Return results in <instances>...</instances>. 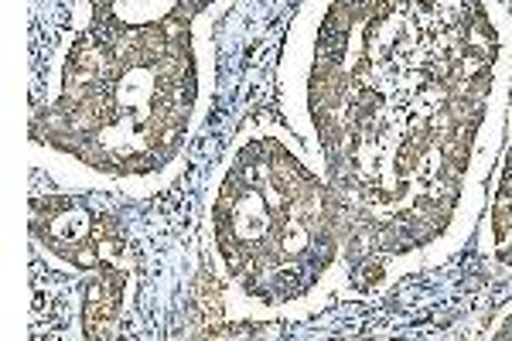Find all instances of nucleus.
I'll return each mask as SVG.
<instances>
[{"label":"nucleus","instance_id":"f257e3e1","mask_svg":"<svg viewBox=\"0 0 512 341\" xmlns=\"http://www.w3.org/2000/svg\"><path fill=\"white\" fill-rule=\"evenodd\" d=\"M512 18L495 0H308L280 99L376 290L441 263L485 205L512 96Z\"/></svg>","mask_w":512,"mask_h":341},{"label":"nucleus","instance_id":"f03ea898","mask_svg":"<svg viewBox=\"0 0 512 341\" xmlns=\"http://www.w3.org/2000/svg\"><path fill=\"white\" fill-rule=\"evenodd\" d=\"M216 86L205 24L76 28L31 140L69 181L154 191L175 178Z\"/></svg>","mask_w":512,"mask_h":341},{"label":"nucleus","instance_id":"7ed1b4c3","mask_svg":"<svg viewBox=\"0 0 512 341\" xmlns=\"http://www.w3.org/2000/svg\"><path fill=\"white\" fill-rule=\"evenodd\" d=\"M205 229L222 284L256 314L315 304L349 266L325 174L277 127L246 130L229 147L209 188Z\"/></svg>","mask_w":512,"mask_h":341},{"label":"nucleus","instance_id":"20e7f679","mask_svg":"<svg viewBox=\"0 0 512 341\" xmlns=\"http://www.w3.org/2000/svg\"><path fill=\"white\" fill-rule=\"evenodd\" d=\"M31 232L35 243L72 270L99 273L130 270L117 229L76 198H35L31 205Z\"/></svg>","mask_w":512,"mask_h":341},{"label":"nucleus","instance_id":"39448f33","mask_svg":"<svg viewBox=\"0 0 512 341\" xmlns=\"http://www.w3.org/2000/svg\"><path fill=\"white\" fill-rule=\"evenodd\" d=\"M233 0H72L76 28H185L205 24Z\"/></svg>","mask_w":512,"mask_h":341},{"label":"nucleus","instance_id":"423d86ee","mask_svg":"<svg viewBox=\"0 0 512 341\" xmlns=\"http://www.w3.org/2000/svg\"><path fill=\"white\" fill-rule=\"evenodd\" d=\"M482 249L492 266L512 273V103H509L502 151L495 157L489 209H485V219H482Z\"/></svg>","mask_w":512,"mask_h":341},{"label":"nucleus","instance_id":"0eeeda50","mask_svg":"<svg viewBox=\"0 0 512 341\" xmlns=\"http://www.w3.org/2000/svg\"><path fill=\"white\" fill-rule=\"evenodd\" d=\"M489 335H495V338H512V307H509V311H502L499 318L492 321Z\"/></svg>","mask_w":512,"mask_h":341},{"label":"nucleus","instance_id":"6e6552de","mask_svg":"<svg viewBox=\"0 0 512 341\" xmlns=\"http://www.w3.org/2000/svg\"><path fill=\"white\" fill-rule=\"evenodd\" d=\"M506 14H509V18H512V0H506Z\"/></svg>","mask_w":512,"mask_h":341}]
</instances>
